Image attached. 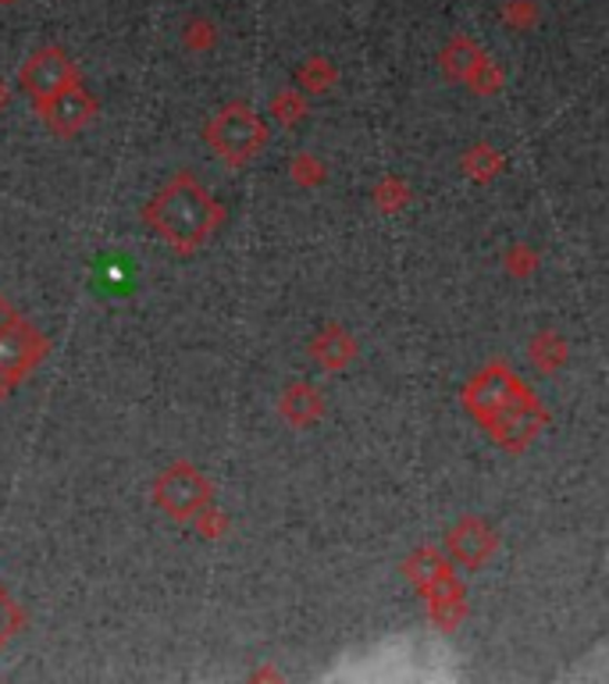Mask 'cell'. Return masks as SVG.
Listing matches in <instances>:
<instances>
[{"mask_svg":"<svg viewBox=\"0 0 609 684\" xmlns=\"http://www.w3.org/2000/svg\"><path fill=\"white\" fill-rule=\"evenodd\" d=\"M157 225L165 228L160 236H168V240L200 236V228L207 225V196H200L193 186L178 183L157 201Z\"/></svg>","mask_w":609,"mask_h":684,"instance_id":"6da1fadb","label":"cell"},{"mask_svg":"<svg viewBox=\"0 0 609 684\" xmlns=\"http://www.w3.org/2000/svg\"><path fill=\"white\" fill-rule=\"evenodd\" d=\"M68 76H71V61L61 50H43L26 65V86L40 97H50V94H58V89H65Z\"/></svg>","mask_w":609,"mask_h":684,"instance_id":"7a4b0ae2","label":"cell"}]
</instances>
